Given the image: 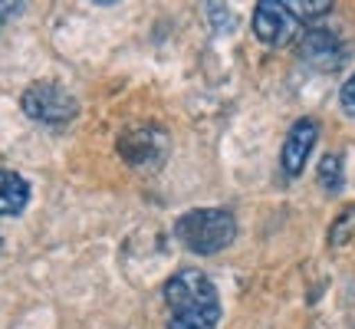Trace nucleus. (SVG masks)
I'll return each instance as SVG.
<instances>
[{
	"label": "nucleus",
	"mask_w": 355,
	"mask_h": 329,
	"mask_svg": "<svg viewBox=\"0 0 355 329\" xmlns=\"http://www.w3.org/2000/svg\"><path fill=\"white\" fill-rule=\"evenodd\" d=\"M319 142V126L313 119H300L293 122V128L286 132V142H283V152H279V164H283V175L296 178L306 168L309 155H313V145Z\"/></svg>",
	"instance_id": "0eeeda50"
},
{
	"label": "nucleus",
	"mask_w": 355,
	"mask_h": 329,
	"mask_svg": "<svg viewBox=\"0 0 355 329\" xmlns=\"http://www.w3.org/2000/svg\"><path fill=\"white\" fill-rule=\"evenodd\" d=\"M319 185L329 191V194H339L345 185V168H343V155H326L319 162Z\"/></svg>",
	"instance_id": "1a4fd4ad"
},
{
	"label": "nucleus",
	"mask_w": 355,
	"mask_h": 329,
	"mask_svg": "<svg viewBox=\"0 0 355 329\" xmlns=\"http://www.w3.org/2000/svg\"><path fill=\"white\" fill-rule=\"evenodd\" d=\"M0 244H3V241H0Z\"/></svg>",
	"instance_id": "4468645a"
},
{
	"label": "nucleus",
	"mask_w": 355,
	"mask_h": 329,
	"mask_svg": "<svg viewBox=\"0 0 355 329\" xmlns=\"http://www.w3.org/2000/svg\"><path fill=\"white\" fill-rule=\"evenodd\" d=\"M165 303L171 310V317H194V319H220V296L217 287L211 283L207 273L184 267L171 273L165 283Z\"/></svg>",
	"instance_id": "f03ea898"
},
{
	"label": "nucleus",
	"mask_w": 355,
	"mask_h": 329,
	"mask_svg": "<svg viewBox=\"0 0 355 329\" xmlns=\"http://www.w3.org/2000/svg\"><path fill=\"white\" fill-rule=\"evenodd\" d=\"M286 3L300 20H313V17H322L326 10H332V0H286Z\"/></svg>",
	"instance_id": "9d476101"
},
{
	"label": "nucleus",
	"mask_w": 355,
	"mask_h": 329,
	"mask_svg": "<svg viewBox=\"0 0 355 329\" xmlns=\"http://www.w3.org/2000/svg\"><path fill=\"white\" fill-rule=\"evenodd\" d=\"M254 33L266 47H286L303 37V20L283 0H260L254 10Z\"/></svg>",
	"instance_id": "20e7f679"
},
{
	"label": "nucleus",
	"mask_w": 355,
	"mask_h": 329,
	"mask_svg": "<svg viewBox=\"0 0 355 329\" xmlns=\"http://www.w3.org/2000/svg\"><path fill=\"white\" fill-rule=\"evenodd\" d=\"M30 201V185H26L24 175L17 171H7L0 168V217H10V214H20Z\"/></svg>",
	"instance_id": "6e6552de"
},
{
	"label": "nucleus",
	"mask_w": 355,
	"mask_h": 329,
	"mask_svg": "<svg viewBox=\"0 0 355 329\" xmlns=\"http://www.w3.org/2000/svg\"><path fill=\"white\" fill-rule=\"evenodd\" d=\"M119 155L132 168H158L168 155V132L158 126H132L119 135Z\"/></svg>",
	"instance_id": "39448f33"
},
{
	"label": "nucleus",
	"mask_w": 355,
	"mask_h": 329,
	"mask_svg": "<svg viewBox=\"0 0 355 329\" xmlns=\"http://www.w3.org/2000/svg\"><path fill=\"white\" fill-rule=\"evenodd\" d=\"M168 329H217V323L211 319H194V317H171Z\"/></svg>",
	"instance_id": "9b49d317"
},
{
	"label": "nucleus",
	"mask_w": 355,
	"mask_h": 329,
	"mask_svg": "<svg viewBox=\"0 0 355 329\" xmlns=\"http://www.w3.org/2000/svg\"><path fill=\"white\" fill-rule=\"evenodd\" d=\"M20 10H24V3H0V20H7V17H17Z\"/></svg>",
	"instance_id": "ddd939ff"
},
{
	"label": "nucleus",
	"mask_w": 355,
	"mask_h": 329,
	"mask_svg": "<svg viewBox=\"0 0 355 329\" xmlns=\"http://www.w3.org/2000/svg\"><path fill=\"white\" fill-rule=\"evenodd\" d=\"M20 109H24L33 122L63 126V122H73L79 115V102L73 99V96L66 92V86H60V83H33V86L24 89Z\"/></svg>",
	"instance_id": "7ed1b4c3"
},
{
	"label": "nucleus",
	"mask_w": 355,
	"mask_h": 329,
	"mask_svg": "<svg viewBox=\"0 0 355 329\" xmlns=\"http://www.w3.org/2000/svg\"><path fill=\"white\" fill-rule=\"evenodd\" d=\"M300 60H303L306 66H313V69L332 73V69L343 66L345 47L332 30H319V26H313V30H303V37H300Z\"/></svg>",
	"instance_id": "423d86ee"
},
{
	"label": "nucleus",
	"mask_w": 355,
	"mask_h": 329,
	"mask_svg": "<svg viewBox=\"0 0 355 329\" xmlns=\"http://www.w3.org/2000/svg\"><path fill=\"white\" fill-rule=\"evenodd\" d=\"M339 102H343L345 115H355V73H352V76H349V79H345L343 92H339Z\"/></svg>",
	"instance_id": "f8f14e48"
},
{
	"label": "nucleus",
	"mask_w": 355,
	"mask_h": 329,
	"mask_svg": "<svg viewBox=\"0 0 355 329\" xmlns=\"http://www.w3.org/2000/svg\"><path fill=\"white\" fill-rule=\"evenodd\" d=\"M175 237L191 253H220L237 237V221L224 208H198L178 217Z\"/></svg>",
	"instance_id": "f257e3e1"
}]
</instances>
